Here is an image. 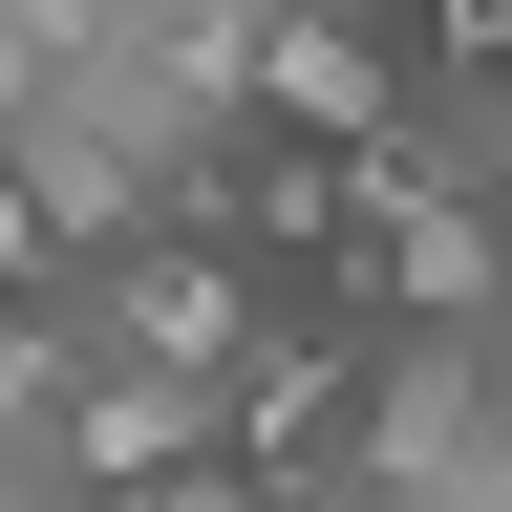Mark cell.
Instances as JSON below:
<instances>
[{"instance_id":"obj_1","label":"cell","mask_w":512,"mask_h":512,"mask_svg":"<svg viewBox=\"0 0 512 512\" xmlns=\"http://www.w3.org/2000/svg\"><path fill=\"white\" fill-rule=\"evenodd\" d=\"M470 363H491V448H512V320H491V342H470Z\"/></svg>"}]
</instances>
